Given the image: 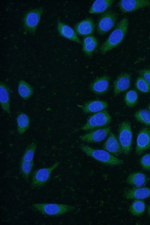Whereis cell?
<instances>
[{
    "mask_svg": "<svg viewBox=\"0 0 150 225\" xmlns=\"http://www.w3.org/2000/svg\"><path fill=\"white\" fill-rule=\"evenodd\" d=\"M129 25V20L126 17L123 18L110 34L105 41L99 48L102 54L118 46L122 42L127 33Z\"/></svg>",
    "mask_w": 150,
    "mask_h": 225,
    "instance_id": "6da1fadb",
    "label": "cell"
},
{
    "mask_svg": "<svg viewBox=\"0 0 150 225\" xmlns=\"http://www.w3.org/2000/svg\"><path fill=\"white\" fill-rule=\"evenodd\" d=\"M79 147L81 150L97 161L103 164L110 166L122 164L123 161L114 156L103 150L93 149L83 144H81Z\"/></svg>",
    "mask_w": 150,
    "mask_h": 225,
    "instance_id": "7a4b0ae2",
    "label": "cell"
},
{
    "mask_svg": "<svg viewBox=\"0 0 150 225\" xmlns=\"http://www.w3.org/2000/svg\"><path fill=\"white\" fill-rule=\"evenodd\" d=\"M33 207L42 214L50 216L61 215L75 209L73 206L56 203L35 204Z\"/></svg>",
    "mask_w": 150,
    "mask_h": 225,
    "instance_id": "3957f363",
    "label": "cell"
},
{
    "mask_svg": "<svg viewBox=\"0 0 150 225\" xmlns=\"http://www.w3.org/2000/svg\"><path fill=\"white\" fill-rule=\"evenodd\" d=\"M43 12V8L40 6L30 10L25 13L23 24L25 31L32 35L35 34Z\"/></svg>",
    "mask_w": 150,
    "mask_h": 225,
    "instance_id": "277c9868",
    "label": "cell"
},
{
    "mask_svg": "<svg viewBox=\"0 0 150 225\" xmlns=\"http://www.w3.org/2000/svg\"><path fill=\"white\" fill-rule=\"evenodd\" d=\"M112 117L105 110L96 112L91 116L81 128L84 130L105 127L110 122Z\"/></svg>",
    "mask_w": 150,
    "mask_h": 225,
    "instance_id": "5b68a950",
    "label": "cell"
},
{
    "mask_svg": "<svg viewBox=\"0 0 150 225\" xmlns=\"http://www.w3.org/2000/svg\"><path fill=\"white\" fill-rule=\"evenodd\" d=\"M132 136L129 122L128 121L122 122L119 129V141L122 152L125 154H128L130 151L132 141Z\"/></svg>",
    "mask_w": 150,
    "mask_h": 225,
    "instance_id": "8992f818",
    "label": "cell"
},
{
    "mask_svg": "<svg viewBox=\"0 0 150 225\" xmlns=\"http://www.w3.org/2000/svg\"><path fill=\"white\" fill-rule=\"evenodd\" d=\"M117 19L116 13L111 10H108L100 16L97 25L96 30L100 35L105 34L115 25Z\"/></svg>",
    "mask_w": 150,
    "mask_h": 225,
    "instance_id": "52a82bcc",
    "label": "cell"
},
{
    "mask_svg": "<svg viewBox=\"0 0 150 225\" xmlns=\"http://www.w3.org/2000/svg\"><path fill=\"white\" fill-rule=\"evenodd\" d=\"M59 162H56L51 166L37 169L33 173L31 186L36 188L43 186L49 180L52 171L59 165Z\"/></svg>",
    "mask_w": 150,
    "mask_h": 225,
    "instance_id": "ba28073f",
    "label": "cell"
},
{
    "mask_svg": "<svg viewBox=\"0 0 150 225\" xmlns=\"http://www.w3.org/2000/svg\"><path fill=\"white\" fill-rule=\"evenodd\" d=\"M121 11L125 13L134 11L142 8L150 6V0H122L118 3Z\"/></svg>",
    "mask_w": 150,
    "mask_h": 225,
    "instance_id": "9c48e42d",
    "label": "cell"
},
{
    "mask_svg": "<svg viewBox=\"0 0 150 225\" xmlns=\"http://www.w3.org/2000/svg\"><path fill=\"white\" fill-rule=\"evenodd\" d=\"M111 127H109L98 128L80 137V139L88 143H96L100 142L107 137L109 133Z\"/></svg>",
    "mask_w": 150,
    "mask_h": 225,
    "instance_id": "30bf717a",
    "label": "cell"
},
{
    "mask_svg": "<svg viewBox=\"0 0 150 225\" xmlns=\"http://www.w3.org/2000/svg\"><path fill=\"white\" fill-rule=\"evenodd\" d=\"M150 148V129L143 128L139 132L137 137L135 152L139 155Z\"/></svg>",
    "mask_w": 150,
    "mask_h": 225,
    "instance_id": "8fae6325",
    "label": "cell"
},
{
    "mask_svg": "<svg viewBox=\"0 0 150 225\" xmlns=\"http://www.w3.org/2000/svg\"><path fill=\"white\" fill-rule=\"evenodd\" d=\"M124 195L127 199H140L150 198V188L136 187L125 190Z\"/></svg>",
    "mask_w": 150,
    "mask_h": 225,
    "instance_id": "7c38bea8",
    "label": "cell"
},
{
    "mask_svg": "<svg viewBox=\"0 0 150 225\" xmlns=\"http://www.w3.org/2000/svg\"><path fill=\"white\" fill-rule=\"evenodd\" d=\"M110 78L104 76L97 78L91 84V90L97 94L101 95L107 93L109 89Z\"/></svg>",
    "mask_w": 150,
    "mask_h": 225,
    "instance_id": "4fadbf2b",
    "label": "cell"
},
{
    "mask_svg": "<svg viewBox=\"0 0 150 225\" xmlns=\"http://www.w3.org/2000/svg\"><path fill=\"white\" fill-rule=\"evenodd\" d=\"M103 148L116 156L123 152L119 141L115 135L112 132L110 133L108 137L104 143Z\"/></svg>",
    "mask_w": 150,
    "mask_h": 225,
    "instance_id": "5bb4252c",
    "label": "cell"
},
{
    "mask_svg": "<svg viewBox=\"0 0 150 225\" xmlns=\"http://www.w3.org/2000/svg\"><path fill=\"white\" fill-rule=\"evenodd\" d=\"M95 29L93 20L88 18L77 23L74 27L76 33L81 36H87L93 34Z\"/></svg>",
    "mask_w": 150,
    "mask_h": 225,
    "instance_id": "9a60e30c",
    "label": "cell"
},
{
    "mask_svg": "<svg viewBox=\"0 0 150 225\" xmlns=\"http://www.w3.org/2000/svg\"><path fill=\"white\" fill-rule=\"evenodd\" d=\"M130 76L127 73L120 74L114 82V94L115 96L126 91L129 87Z\"/></svg>",
    "mask_w": 150,
    "mask_h": 225,
    "instance_id": "2e32d148",
    "label": "cell"
},
{
    "mask_svg": "<svg viewBox=\"0 0 150 225\" xmlns=\"http://www.w3.org/2000/svg\"><path fill=\"white\" fill-rule=\"evenodd\" d=\"M57 31L60 35L67 39L79 43L81 42L75 31L70 26L58 19L57 25Z\"/></svg>",
    "mask_w": 150,
    "mask_h": 225,
    "instance_id": "e0dca14e",
    "label": "cell"
},
{
    "mask_svg": "<svg viewBox=\"0 0 150 225\" xmlns=\"http://www.w3.org/2000/svg\"><path fill=\"white\" fill-rule=\"evenodd\" d=\"M0 101L3 110L8 114L11 113L10 106V88L5 84L0 82Z\"/></svg>",
    "mask_w": 150,
    "mask_h": 225,
    "instance_id": "ac0fdd59",
    "label": "cell"
},
{
    "mask_svg": "<svg viewBox=\"0 0 150 225\" xmlns=\"http://www.w3.org/2000/svg\"><path fill=\"white\" fill-rule=\"evenodd\" d=\"M108 103L104 101L95 100L89 101L83 106V111L85 113L97 112L104 110L108 107Z\"/></svg>",
    "mask_w": 150,
    "mask_h": 225,
    "instance_id": "d6986e66",
    "label": "cell"
},
{
    "mask_svg": "<svg viewBox=\"0 0 150 225\" xmlns=\"http://www.w3.org/2000/svg\"><path fill=\"white\" fill-rule=\"evenodd\" d=\"M148 181L146 174L141 172H136L130 174L126 179V182L130 185L136 187H142Z\"/></svg>",
    "mask_w": 150,
    "mask_h": 225,
    "instance_id": "ffe728a7",
    "label": "cell"
},
{
    "mask_svg": "<svg viewBox=\"0 0 150 225\" xmlns=\"http://www.w3.org/2000/svg\"><path fill=\"white\" fill-rule=\"evenodd\" d=\"M113 0H98L95 1L91 6L89 12L91 14H99L106 10L112 4Z\"/></svg>",
    "mask_w": 150,
    "mask_h": 225,
    "instance_id": "44dd1931",
    "label": "cell"
},
{
    "mask_svg": "<svg viewBox=\"0 0 150 225\" xmlns=\"http://www.w3.org/2000/svg\"><path fill=\"white\" fill-rule=\"evenodd\" d=\"M18 92L19 95L25 100L29 99L33 94V88L23 80H20L18 83Z\"/></svg>",
    "mask_w": 150,
    "mask_h": 225,
    "instance_id": "7402d4cb",
    "label": "cell"
},
{
    "mask_svg": "<svg viewBox=\"0 0 150 225\" xmlns=\"http://www.w3.org/2000/svg\"><path fill=\"white\" fill-rule=\"evenodd\" d=\"M16 120L18 133L20 134H24L29 128L30 122V117L26 114L21 112L18 115Z\"/></svg>",
    "mask_w": 150,
    "mask_h": 225,
    "instance_id": "603a6c76",
    "label": "cell"
},
{
    "mask_svg": "<svg viewBox=\"0 0 150 225\" xmlns=\"http://www.w3.org/2000/svg\"><path fill=\"white\" fill-rule=\"evenodd\" d=\"M145 207V203L143 200L135 199L130 206L129 210L133 215L139 216L144 213Z\"/></svg>",
    "mask_w": 150,
    "mask_h": 225,
    "instance_id": "cb8c5ba5",
    "label": "cell"
},
{
    "mask_svg": "<svg viewBox=\"0 0 150 225\" xmlns=\"http://www.w3.org/2000/svg\"><path fill=\"white\" fill-rule=\"evenodd\" d=\"M134 116L138 121L150 126V111L145 109H141L135 112Z\"/></svg>",
    "mask_w": 150,
    "mask_h": 225,
    "instance_id": "d4e9b609",
    "label": "cell"
},
{
    "mask_svg": "<svg viewBox=\"0 0 150 225\" xmlns=\"http://www.w3.org/2000/svg\"><path fill=\"white\" fill-rule=\"evenodd\" d=\"M33 166V160L31 161H25L21 160L20 163L21 171L25 180H28L29 175Z\"/></svg>",
    "mask_w": 150,
    "mask_h": 225,
    "instance_id": "484cf974",
    "label": "cell"
},
{
    "mask_svg": "<svg viewBox=\"0 0 150 225\" xmlns=\"http://www.w3.org/2000/svg\"><path fill=\"white\" fill-rule=\"evenodd\" d=\"M37 147L36 144L35 142H33L30 144L26 148L21 160L25 161H33Z\"/></svg>",
    "mask_w": 150,
    "mask_h": 225,
    "instance_id": "4316f807",
    "label": "cell"
},
{
    "mask_svg": "<svg viewBox=\"0 0 150 225\" xmlns=\"http://www.w3.org/2000/svg\"><path fill=\"white\" fill-rule=\"evenodd\" d=\"M138 95L136 91L132 90L127 92L125 96L124 100L126 104L130 107H133L137 103Z\"/></svg>",
    "mask_w": 150,
    "mask_h": 225,
    "instance_id": "83f0119b",
    "label": "cell"
},
{
    "mask_svg": "<svg viewBox=\"0 0 150 225\" xmlns=\"http://www.w3.org/2000/svg\"><path fill=\"white\" fill-rule=\"evenodd\" d=\"M135 85L137 88L141 92L147 93L150 91V84L142 76L137 78Z\"/></svg>",
    "mask_w": 150,
    "mask_h": 225,
    "instance_id": "f1b7e54d",
    "label": "cell"
},
{
    "mask_svg": "<svg viewBox=\"0 0 150 225\" xmlns=\"http://www.w3.org/2000/svg\"><path fill=\"white\" fill-rule=\"evenodd\" d=\"M98 44V42L97 39L91 42L83 44V51L86 55L91 56L97 47Z\"/></svg>",
    "mask_w": 150,
    "mask_h": 225,
    "instance_id": "f546056e",
    "label": "cell"
},
{
    "mask_svg": "<svg viewBox=\"0 0 150 225\" xmlns=\"http://www.w3.org/2000/svg\"><path fill=\"white\" fill-rule=\"evenodd\" d=\"M139 163L144 169L150 171V153L143 155L140 159Z\"/></svg>",
    "mask_w": 150,
    "mask_h": 225,
    "instance_id": "4dcf8cb0",
    "label": "cell"
},
{
    "mask_svg": "<svg viewBox=\"0 0 150 225\" xmlns=\"http://www.w3.org/2000/svg\"><path fill=\"white\" fill-rule=\"evenodd\" d=\"M138 72L150 84V69L141 70Z\"/></svg>",
    "mask_w": 150,
    "mask_h": 225,
    "instance_id": "1f68e13d",
    "label": "cell"
},
{
    "mask_svg": "<svg viewBox=\"0 0 150 225\" xmlns=\"http://www.w3.org/2000/svg\"><path fill=\"white\" fill-rule=\"evenodd\" d=\"M96 39V38L93 35L87 36L83 38V44H85L91 42Z\"/></svg>",
    "mask_w": 150,
    "mask_h": 225,
    "instance_id": "d6a6232c",
    "label": "cell"
},
{
    "mask_svg": "<svg viewBox=\"0 0 150 225\" xmlns=\"http://www.w3.org/2000/svg\"><path fill=\"white\" fill-rule=\"evenodd\" d=\"M148 213H149V214L150 216V205L148 207Z\"/></svg>",
    "mask_w": 150,
    "mask_h": 225,
    "instance_id": "836d02e7",
    "label": "cell"
},
{
    "mask_svg": "<svg viewBox=\"0 0 150 225\" xmlns=\"http://www.w3.org/2000/svg\"><path fill=\"white\" fill-rule=\"evenodd\" d=\"M148 108L149 109V111H150V104L148 105Z\"/></svg>",
    "mask_w": 150,
    "mask_h": 225,
    "instance_id": "e575fe53",
    "label": "cell"
}]
</instances>
